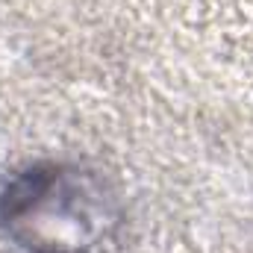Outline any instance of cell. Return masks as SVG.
<instances>
[{
    "label": "cell",
    "mask_w": 253,
    "mask_h": 253,
    "mask_svg": "<svg viewBox=\"0 0 253 253\" xmlns=\"http://www.w3.org/2000/svg\"><path fill=\"white\" fill-rule=\"evenodd\" d=\"M124 221L112 180L80 162H36L0 191V230L27 253H91Z\"/></svg>",
    "instance_id": "6da1fadb"
}]
</instances>
